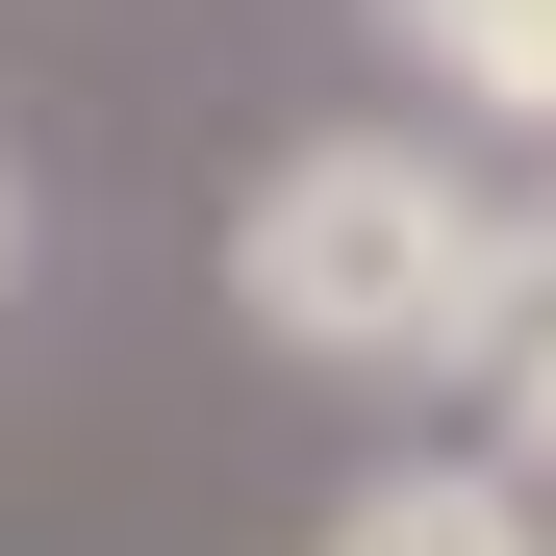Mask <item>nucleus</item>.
<instances>
[{
	"label": "nucleus",
	"instance_id": "nucleus-1",
	"mask_svg": "<svg viewBox=\"0 0 556 556\" xmlns=\"http://www.w3.org/2000/svg\"><path fill=\"white\" fill-rule=\"evenodd\" d=\"M531 278H556V253H531L455 152H405V127H304V152L228 203V304H253L278 354H329V380H455V354H506Z\"/></svg>",
	"mask_w": 556,
	"mask_h": 556
},
{
	"label": "nucleus",
	"instance_id": "nucleus-2",
	"mask_svg": "<svg viewBox=\"0 0 556 556\" xmlns=\"http://www.w3.org/2000/svg\"><path fill=\"white\" fill-rule=\"evenodd\" d=\"M329 556H556V506L506 455H380V481L329 506Z\"/></svg>",
	"mask_w": 556,
	"mask_h": 556
},
{
	"label": "nucleus",
	"instance_id": "nucleus-3",
	"mask_svg": "<svg viewBox=\"0 0 556 556\" xmlns=\"http://www.w3.org/2000/svg\"><path fill=\"white\" fill-rule=\"evenodd\" d=\"M405 76H455V127H556V0H380Z\"/></svg>",
	"mask_w": 556,
	"mask_h": 556
},
{
	"label": "nucleus",
	"instance_id": "nucleus-4",
	"mask_svg": "<svg viewBox=\"0 0 556 556\" xmlns=\"http://www.w3.org/2000/svg\"><path fill=\"white\" fill-rule=\"evenodd\" d=\"M506 481L556 506V278H531V304H506Z\"/></svg>",
	"mask_w": 556,
	"mask_h": 556
},
{
	"label": "nucleus",
	"instance_id": "nucleus-5",
	"mask_svg": "<svg viewBox=\"0 0 556 556\" xmlns=\"http://www.w3.org/2000/svg\"><path fill=\"white\" fill-rule=\"evenodd\" d=\"M0 278H26V152H0Z\"/></svg>",
	"mask_w": 556,
	"mask_h": 556
}]
</instances>
